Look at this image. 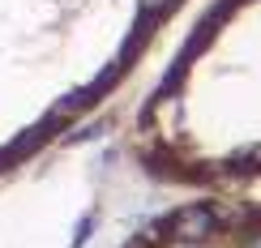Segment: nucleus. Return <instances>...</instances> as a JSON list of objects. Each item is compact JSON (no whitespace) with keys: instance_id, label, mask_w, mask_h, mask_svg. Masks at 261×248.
Returning a JSON list of instances; mask_svg holds the SVG:
<instances>
[{"instance_id":"nucleus-2","label":"nucleus","mask_w":261,"mask_h":248,"mask_svg":"<svg viewBox=\"0 0 261 248\" xmlns=\"http://www.w3.org/2000/svg\"><path fill=\"white\" fill-rule=\"evenodd\" d=\"M197 0H0V188L146 81Z\"/></svg>"},{"instance_id":"nucleus-1","label":"nucleus","mask_w":261,"mask_h":248,"mask_svg":"<svg viewBox=\"0 0 261 248\" xmlns=\"http://www.w3.org/2000/svg\"><path fill=\"white\" fill-rule=\"evenodd\" d=\"M124 158L176 197L261 206V0H197L124 116Z\"/></svg>"},{"instance_id":"nucleus-3","label":"nucleus","mask_w":261,"mask_h":248,"mask_svg":"<svg viewBox=\"0 0 261 248\" xmlns=\"http://www.w3.org/2000/svg\"><path fill=\"white\" fill-rule=\"evenodd\" d=\"M116 248H261V206L227 197H171Z\"/></svg>"}]
</instances>
